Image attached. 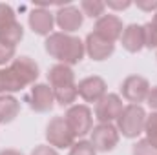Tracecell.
<instances>
[{
	"label": "cell",
	"instance_id": "cell-14",
	"mask_svg": "<svg viewBox=\"0 0 157 155\" xmlns=\"http://www.w3.org/2000/svg\"><path fill=\"white\" fill-rule=\"evenodd\" d=\"M28 22H29V28L33 29V33L42 35V37H49L53 24H55V15L46 7H37L29 13Z\"/></svg>",
	"mask_w": 157,
	"mask_h": 155
},
{
	"label": "cell",
	"instance_id": "cell-16",
	"mask_svg": "<svg viewBox=\"0 0 157 155\" xmlns=\"http://www.w3.org/2000/svg\"><path fill=\"white\" fill-rule=\"evenodd\" d=\"M122 47L130 53H139L144 47V33H143V26L139 24H130L124 28L122 35H121Z\"/></svg>",
	"mask_w": 157,
	"mask_h": 155
},
{
	"label": "cell",
	"instance_id": "cell-24",
	"mask_svg": "<svg viewBox=\"0 0 157 155\" xmlns=\"http://www.w3.org/2000/svg\"><path fill=\"white\" fill-rule=\"evenodd\" d=\"M15 20H17V18H15L13 7H11L9 4H0V28L11 24V22H15Z\"/></svg>",
	"mask_w": 157,
	"mask_h": 155
},
{
	"label": "cell",
	"instance_id": "cell-21",
	"mask_svg": "<svg viewBox=\"0 0 157 155\" xmlns=\"http://www.w3.org/2000/svg\"><path fill=\"white\" fill-rule=\"evenodd\" d=\"M143 33H144V47L155 49L157 47V28L152 22H146L143 26Z\"/></svg>",
	"mask_w": 157,
	"mask_h": 155
},
{
	"label": "cell",
	"instance_id": "cell-9",
	"mask_svg": "<svg viewBox=\"0 0 157 155\" xmlns=\"http://www.w3.org/2000/svg\"><path fill=\"white\" fill-rule=\"evenodd\" d=\"M82 22H84V15L77 6H71V4L60 6L59 11L55 13V24L62 29V33H68V35L75 33L82 26Z\"/></svg>",
	"mask_w": 157,
	"mask_h": 155
},
{
	"label": "cell",
	"instance_id": "cell-28",
	"mask_svg": "<svg viewBox=\"0 0 157 155\" xmlns=\"http://www.w3.org/2000/svg\"><path fill=\"white\" fill-rule=\"evenodd\" d=\"M146 102H148V106H150L152 110H155L157 112V86L155 88H150L148 97H146Z\"/></svg>",
	"mask_w": 157,
	"mask_h": 155
},
{
	"label": "cell",
	"instance_id": "cell-2",
	"mask_svg": "<svg viewBox=\"0 0 157 155\" xmlns=\"http://www.w3.org/2000/svg\"><path fill=\"white\" fill-rule=\"evenodd\" d=\"M44 47L51 59H55V60H59V64H66V66L78 64L86 53L82 40L78 37L62 33V31L51 33L44 42Z\"/></svg>",
	"mask_w": 157,
	"mask_h": 155
},
{
	"label": "cell",
	"instance_id": "cell-8",
	"mask_svg": "<svg viewBox=\"0 0 157 155\" xmlns=\"http://www.w3.org/2000/svg\"><path fill=\"white\" fill-rule=\"evenodd\" d=\"M122 99L117 93H106L99 102H95V119L102 122H113L117 120L122 112Z\"/></svg>",
	"mask_w": 157,
	"mask_h": 155
},
{
	"label": "cell",
	"instance_id": "cell-10",
	"mask_svg": "<svg viewBox=\"0 0 157 155\" xmlns=\"http://www.w3.org/2000/svg\"><path fill=\"white\" fill-rule=\"evenodd\" d=\"M26 100L29 102V108L37 113H46L53 110L55 104V95L53 89L48 84H33L31 91L28 93Z\"/></svg>",
	"mask_w": 157,
	"mask_h": 155
},
{
	"label": "cell",
	"instance_id": "cell-19",
	"mask_svg": "<svg viewBox=\"0 0 157 155\" xmlns=\"http://www.w3.org/2000/svg\"><path fill=\"white\" fill-rule=\"evenodd\" d=\"M104 7H106V4L101 0H82L80 2L82 15H86L90 18H97V20L104 15Z\"/></svg>",
	"mask_w": 157,
	"mask_h": 155
},
{
	"label": "cell",
	"instance_id": "cell-1",
	"mask_svg": "<svg viewBox=\"0 0 157 155\" xmlns=\"http://www.w3.org/2000/svg\"><path fill=\"white\" fill-rule=\"evenodd\" d=\"M39 64L29 57L15 59L6 70H0V93H15L35 84L39 78Z\"/></svg>",
	"mask_w": 157,
	"mask_h": 155
},
{
	"label": "cell",
	"instance_id": "cell-15",
	"mask_svg": "<svg viewBox=\"0 0 157 155\" xmlns=\"http://www.w3.org/2000/svg\"><path fill=\"white\" fill-rule=\"evenodd\" d=\"M48 82H49V88L55 91V89H62V88H68V86H75V73L71 70V66H66V64H55L49 68L48 71Z\"/></svg>",
	"mask_w": 157,
	"mask_h": 155
},
{
	"label": "cell",
	"instance_id": "cell-25",
	"mask_svg": "<svg viewBox=\"0 0 157 155\" xmlns=\"http://www.w3.org/2000/svg\"><path fill=\"white\" fill-rule=\"evenodd\" d=\"M15 53H17L15 47H11V46L0 42V66H4V64L15 60Z\"/></svg>",
	"mask_w": 157,
	"mask_h": 155
},
{
	"label": "cell",
	"instance_id": "cell-26",
	"mask_svg": "<svg viewBox=\"0 0 157 155\" xmlns=\"http://www.w3.org/2000/svg\"><path fill=\"white\" fill-rule=\"evenodd\" d=\"M31 155H59L57 150L53 146H48V144H39L35 146V150L31 152Z\"/></svg>",
	"mask_w": 157,
	"mask_h": 155
},
{
	"label": "cell",
	"instance_id": "cell-11",
	"mask_svg": "<svg viewBox=\"0 0 157 155\" xmlns=\"http://www.w3.org/2000/svg\"><path fill=\"white\" fill-rule=\"evenodd\" d=\"M77 93L86 102H99L106 95V80L97 75L82 78L77 84Z\"/></svg>",
	"mask_w": 157,
	"mask_h": 155
},
{
	"label": "cell",
	"instance_id": "cell-13",
	"mask_svg": "<svg viewBox=\"0 0 157 155\" xmlns=\"http://www.w3.org/2000/svg\"><path fill=\"white\" fill-rule=\"evenodd\" d=\"M99 37H102L108 42H113L121 39L122 31H124V26H122V20L119 18L117 15H102L97 22H95V29H93Z\"/></svg>",
	"mask_w": 157,
	"mask_h": 155
},
{
	"label": "cell",
	"instance_id": "cell-7",
	"mask_svg": "<svg viewBox=\"0 0 157 155\" xmlns=\"http://www.w3.org/2000/svg\"><path fill=\"white\" fill-rule=\"evenodd\" d=\"M148 91H150V82L144 77H141V75H130L121 84L122 97L132 104H139V102L146 100Z\"/></svg>",
	"mask_w": 157,
	"mask_h": 155
},
{
	"label": "cell",
	"instance_id": "cell-5",
	"mask_svg": "<svg viewBox=\"0 0 157 155\" xmlns=\"http://www.w3.org/2000/svg\"><path fill=\"white\" fill-rule=\"evenodd\" d=\"M46 139L49 142V146L55 148H71L75 144V135L71 133V130L68 128L64 117H53L48 126H46Z\"/></svg>",
	"mask_w": 157,
	"mask_h": 155
},
{
	"label": "cell",
	"instance_id": "cell-18",
	"mask_svg": "<svg viewBox=\"0 0 157 155\" xmlns=\"http://www.w3.org/2000/svg\"><path fill=\"white\" fill-rule=\"evenodd\" d=\"M24 39V28L20 22H11L4 28H0V42L2 44H7L11 47H15L20 40Z\"/></svg>",
	"mask_w": 157,
	"mask_h": 155
},
{
	"label": "cell",
	"instance_id": "cell-12",
	"mask_svg": "<svg viewBox=\"0 0 157 155\" xmlns=\"http://www.w3.org/2000/svg\"><path fill=\"white\" fill-rule=\"evenodd\" d=\"M84 47H86V53L90 55V59H91V60H97V62L106 60V59L112 57L113 51H115V44H113V42L104 40L102 37H99L95 31L88 33L86 42H84Z\"/></svg>",
	"mask_w": 157,
	"mask_h": 155
},
{
	"label": "cell",
	"instance_id": "cell-30",
	"mask_svg": "<svg viewBox=\"0 0 157 155\" xmlns=\"http://www.w3.org/2000/svg\"><path fill=\"white\" fill-rule=\"evenodd\" d=\"M0 155H24L22 152H18V150H2Z\"/></svg>",
	"mask_w": 157,
	"mask_h": 155
},
{
	"label": "cell",
	"instance_id": "cell-4",
	"mask_svg": "<svg viewBox=\"0 0 157 155\" xmlns=\"http://www.w3.org/2000/svg\"><path fill=\"white\" fill-rule=\"evenodd\" d=\"M64 120L71 133L77 137H84L86 133H91L93 130V113L86 104H73L64 113Z\"/></svg>",
	"mask_w": 157,
	"mask_h": 155
},
{
	"label": "cell",
	"instance_id": "cell-6",
	"mask_svg": "<svg viewBox=\"0 0 157 155\" xmlns=\"http://www.w3.org/2000/svg\"><path fill=\"white\" fill-rule=\"evenodd\" d=\"M119 130L117 126H113L112 122H102V124H97L93 130H91V139L90 142L93 144V148L97 152H112L115 146L119 144Z\"/></svg>",
	"mask_w": 157,
	"mask_h": 155
},
{
	"label": "cell",
	"instance_id": "cell-29",
	"mask_svg": "<svg viewBox=\"0 0 157 155\" xmlns=\"http://www.w3.org/2000/svg\"><path fill=\"white\" fill-rule=\"evenodd\" d=\"M106 6L112 7V9H128V7L132 6V2H130V0H124V2H113V0H108Z\"/></svg>",
	"mask_w": 157,
	"mask_h": 155
},
{
	"label": "cell",
	"instance_id": "cell-3",
	"mask_svg": "<svg viewBox=\"0 0 157 155\" xmlns=\"http://www.w3.org/2000/svg\"><path fill=\"white\" fill-rule=\"evenodd\" d=\"M146 112L141 104H128L122 108L117 119V130L126 139H135L144 131Z\"/></svg>",
	"mask_w": 157,
	"mask_h": 155
},
{
	"label": "cell",
	"instance_id": "cell-17",
	"mask_svg": "<svg viewBox=\"0 0 157 155\" xmlns=\"http://www.w3.org/2000/svg\"><path fill=\"white\" fill-rule=\"evenodd\" d=\"M20 113V100L13 95H0V124L13 122Z\"/></svg>",
	"mask_w": 157,
	"mask_h": 155
},
{
	"label": "cell",
	"instance_id": "cell-22",
	"mask_svg": "<svg viewBox=\"0 0 157 155\" xmlns=\"http://www.w3.org/2000/svg\"><path fill=\"white\" fill-rule=\"evenodd\" d=\"M70 155H97V150L90 141H77L70 148Z\"/></svg>",
	"mask_w": 157,
	"mask_h": 155
},
{
	"label": "cell",
	"instance_id": "cell-23",
	"mask_svg": "<svg viewBox=\"0 0 157 155\" xmlns=\"http://www.w3.org/2000/svg\"><path fill=\"white\" fill-rule=\"evenodd\" d=\"M132 155H157V148L152 146L146 139H141V141H137V144L133 146Z\"/></svg>",
	"mask_w": 157,
	"mask_h": 155
},
{
	"label": "cell",
	"instance_id": "cell-20",
	"mask_svg": "<svg viewBox=\"0 0 157 155\" xmlns=\"http://www.w3.org/2000/svg\"><path fill=\"white\" fill-rule=\"evenodd\" d=\"M144 133H146V141L157 148V112H152L150 115H146Z\"/></svg>",
	"mask_w": 157,
	"mask_h": 155
},
{
	"label": "cell",
	"instance_id": "cell-27",
	"mask_svg": "<svg viewBox=\"0 0 157 155\" xmlns=\"http://www.w3.org/2000/svg\"><path fill=\"white\" fill-rule=\"evenodd\" d=\"M137 7L139 9H143V11H157V0H148V2H144V0H137Z\"/></svg>",
	"mask_w": 157,
	"mask_h": 155
},
{
	"label": "cell",
	"instance_id": "cell-31",
	"mask_svg": "<svg viewBox=\"0 0 157 155\" xmlns=\"http://www.w3.org/2000/svg\"><path fill=\"white\" fill-rule=\"evenodd\" d=\"M152 24H154V26L157 28V11L154 13V18H152Z\"/></svg>",
	"mask_w": 157,
	"mask_h": 155
}]
</instances>
